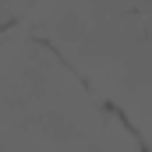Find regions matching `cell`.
I'll use <instances>...</instances> for the list:
<instances>
[{
    "label": "cell",
    "instance_id": "7a4b0ae2",
    "mask_svg": "<svg viewBox=\"0 0 152 152\" xmlns=\"http://www.w3.org/2000/svg\"><path fill=\"white\" fill-rule=\"evenodd\" d=\"M18 28L46 42L138 142H152V4H28Z\"/></svg>",
    "mask_w": 152,
    "mask_h": 152
},
{
    "label": "cell",
    "instance_id": "6da1fadb",
    "mask_svg": "<svg viewBox=\"0 0 152 152\" xmlns=\"http://www.w3.org/2000/svg\"><path fill=\"white\" fill-rule=\"evenodd\" d=\"M0 152H142L138 134L36 36H0Z\"/></svg>",
    "mask_w": 152,
    "mask_h": 152
}]
</instances>
